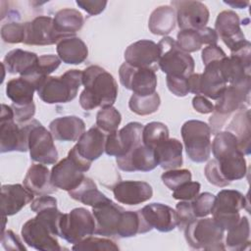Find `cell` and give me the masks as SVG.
I'll return each instance as SVG.
<instances>
[{"label":"cell","mask_w":251,"mask_h":251,"mask_svg":"<svg viewBox=\"0 0 251 251\" xmlns=\"http://www.w3.org/2000/svg\"><path fill=\"white\" fill-rule=\"evenodd\" d=\"M56 50L60 60L69 65H79L88 56L86 44L76 36L63 38L57 43Z\"/></svg>","instance_id":"31"},{"label":"cell","mask_w":251,"mask_h":251,"mask_svg":"<svg viewBox=\"0 0 251 251\" xmlns=\"http://www.w3.org/2000/svg\"><path fill=\"white\" fill-rule=\"evenodd\" d=\"M204 174H205V176H206L207 180L211 184H214L216 186L225 187V186H227L230 183L227 180H226L224 178V176H222V174L220 172V169H219V166H218V162L215 159L208 162V164L205 167Z\"/></svg>","instance_id":"52"},{"label":"cell","mask_w":251,"mask_h":251,"mask_svg":"<svg viewBox=\"0 0 251 251\" xmlns=\"http://www.w3.org/2000/svg\"><path fill=\"white\" fill-rule=\"evenodd\" d=\"M251 79L239 84H229L214 105L213 115L209 119L213 134L218 133L226 126L231 114L247 109L250 101Z\"/></svg>","instance_id":"3"},{"label":"cell","mask_w":251,"mask_h":251,"mask_svg":"<svg viewBox=\"0 0 251 251\" xmlns=\"http://www.w3.org/2000/svg\"><path fill=\"white\" fill-rule=\"evenodd\" d=\"M124 208L108 199L92 207V215L95 220V233L105 237L117 236L118 227L124 212Z\"/></svg>","instance_id":"17"},{"label":"cell","mask_w":251,"mask_h":251,"mask_svg":"<svg viewBox=\"0 0 251 251\" xmlns=\"http://www.w3.org/2000/svg\"><path fill=\"white\" fill-rule=\"evenodd\" d=\"M146 226L161 232H169L177 226L176 212L162 203H151L139 210Z\"/></svg>","instance_id":"19"},{"label":"cell","mask_w":251,"mask_h":251,"mask_svg":"<svg viewBox=\"0 0 251 251\" xmlns=\"http://www.w3.org/2000/svg\"><path fill=\"white\" fill-rule=\"evenodd\" d=\"M248 205L247 198L237 190L223 189L215 200L213 219L224 230L233 227L239 221V211Z\"/></svg>","instance_id":"10"},{"label":"cell","mask_w":251,"mask_h":251,"mask_svg":"<svg viewBox=\"0 0 251 251\" xmlns=\"http://www.w3.org/2000/svg\"><path fill=\"white\" fill-rule=\"evenodd\" d=\"M35 87L26 78L20 76L10 79L6 85V94L14 105L24 106L33 103Z\"/></svg>","instance_id":"34"},{"label":"cell","mask_w":251,"mask_h":251,"mask_svg":"<svg viewBox=\"0 0 251 251\" xmlns=\"http://www.w3.org/2000/svg\"><path fill=\"white\" fill-rule=\"evenodd\" d=\"M12 109L14 111V116L15 120L17 123H26L30 121L34 114H35V105L34 102L28 105H24V106H18L12 104Z\"/></svg>","instance_id":"53"},{"label":"cell","mask_w":251,"mask_h":251,"mask_svg":"<svg viewBox=\"0 0 251 251\" xmlns=\"http://www.w3.org/2000/svg\"><path fill=\"white\" fill-rule=\"evenodd\" d=\"M81 84L82 71L69 70L60 76L45 77L36 91L47 104L68 103L76 97Z\"/></svg>","instance_id":"4"},{"label":"cell","mask_w":251,"mask_h":251,"mask_svg":"<svg viewBox=\"0 0 251 251\" xmlns=\"http://www.w3.org/2000/svg\"><path fill=\"white\" fill-rule=\"evenodd\" d=\"M176 24V11L172 6L163 5L157 7L150 15L148 27L151 33L166 35L173 31Z\"/></svg>","instance_id":"33"},{"label":"cell","mask_w":251,"mask_h":251,"mask_svg":"<svg viewBox=\"0 0 251 251\" xmlns=\"http://www.w3.org/2000/svg\"><path fill=\"white\" fill-rule=\"evenodd\" d=\"M177 216V226L179 229H184L187 225L196 219L190 201H180L176 206Z\"/></svg>","instance_id":"51"},{"label":"cell","mask_w":251,"mask_h":251,"mask_svg":"<svg viewBox=\"0 0 251 251\" xmlns=\"http://www.w3.org/2000/svg\"><path fill=\"white\" fill-rule=\"evenodd\" d=\"M176 40L181 50L186 53L196 52L201 49L203 44L217 45L219 36L215 29L205 26L201 29L179 30Z\"/></svg>","instance_id":"27"},{"label":"cell","mask_w":251,"mask_h":251,"mask_svg":"<svg viewBox=\"0 0 251 251\" xmlns=\"http://www.w3.org/2000/svg\"><path fill=\"white\" fill-rule=\"evenodd\" d=\"M62 213L57 203L40 209L34 218L26 221L22 227V237L30 247L40 251H60L57 236H59V223Z\"/></svg>","instance_id":"1"},{"label":"cell","mask_w":251,"mask_h":251,"mask_svg":"<svg viewBox=\"0 0 251 251\" xmlns=\"http://www.w3.org/2000/svg\"><path fill=\"white\" fill-rule=\"evenodd\" d=\"M221 61L206 65L203 74L198 75L196 95H203L213 100H217L223 94L226 87V82L220 70Z\"/></svg>","instance_id":"23"},{"label":"cell","mask_w":251,"mask_h":251,"mask_svg":"<svg viewBox=\"0 0 251 251\" xmlns=\"http://www.w3.org/2000/svg\"><path fill=\"white\" fill-rule=\"evenodd\" d=\"M216 196L210 192H203L198 194L193 198L191 202V207L196 218H204L212 214L214 209Z\"/></svg>","instance_id":"46"},{"label":"cell","mask_w":251,"mask_h":251,"mask_svg":"<svg viewBox=\"0 0 251 251\" xmlns=\"http://www.w3.org/2000/svg\"><path fill=\"white\" fill-rule=\"evenodd\" d=\"M148 231H150V228L143 221L139 210L123 212L117 231L118 237H131L138 233H146Z\"/></svg>","instance_id":"38"},{"label":"cell","mask_w":251,"mask_h":251,"mask_svg":"<svg viewBox=\"0 0 251 251\" xmlns=\"http://www.w3.org/2000/svg\"><path fill=\"white\" fill-rule=\"evenodd\" d=\"M250 237V225L248 218L243 216L239 219L238 223L227 230L226 237V248L229 250H244L249 246Z\"/></svg>","instance_id":"39"},{"label":"cell","mask_w":251,"mask_h":251,"mask_svg":"<svg viewBox=\"0 0 251 251\" xmlns=\"http://www.w3.org/2000/svg\"><path fill=\"white\" fill-rule=\"evenodd\" d=\"M169 138V128L160 122H151L143 126L142 143L148 148H154L164 140Z\"/></svg>","instance_id":"43"},{"label":"cell","mask_w":251,"mask_h":251,"mask_svg":"<svg viewBox=\"0 0 251 251\" xmlns=\"http://www.w3.org/2000/svg\"><path fill=\"white\" fill-rule=\"evenodd\" d=\"M211 128L208 124L189 120L181 126V136L189 159L195 163L206 162L211 155Z\"/></svg>","instance_id":"7"},{"label":"cell","mask_w":251,"mask_h":251,"mask_svg":"<svg viewBox=\"0 0 251 251\" xmlns=\"http://www.w3.org/2000/svg\"><path fill=\"white\" fill-rule=\"evenodd\" d=\"M160 104L161 99L157 92L146 96L132 94L128 101L130 111L139 116H147L157 112Z\"/></svg>","instance_id":"42"},{"label":"cell","mask_w":251,"mask_h":251,"mask_svg":"<svg viewBox=\"0 0 251 251\" xmlns=\"http://www.w3.org/2000/svg\"><path fill=\"white\" fill-rule=\"evenodd\" d=\"M225 57H226V53L218 45H208L202 50V61L204 66L213 62L221 61Z\"/></svg>","instance_id":"55"},{"label":"cell","mask_w":251,"mask_h":251,"mask_svg":"<svg viewBox=\"0 0 251 251\" xmlns=\"http://www.w3.org/2000/svg\"><path fill=\"white\" fill-rule=\"evenodd\" d=\"M34 194L25 185L4 184L1 188V211L3 216H13L19 213L26 204L31 203Z\"/></svg>","instance_id":"25"},{"label":"cell","mask_w":251,"mask_h":251,"mask_svg":"<svg viewBox=\"0 0 251 251\" xmlns=\"http://www.w3.org/2000/svg\"><path fill=\"white\" fill-rule=\"evenodd\" d=\"M84 19L81 13L73 8H65L59 10L54 17V25L57 30L63 34L73 35L81 29Z\"/></svg>","instance_id":"35"},{"label":"cell","mask_w":251,"mask_h":251,"mask_svg":"<svg viewBox=\"0 0 251 251\" xmlns=\"http://www.w3.org/2000/svg\"><path fill=\"white\" fill-rule=\"evenodd\" d=\"M95 220L90 211L85 208H75L67 214H62L59 223V236L69 243L76 244L95 233Z\"/></svg>","instance_id":"9"},{"label":"cell","mask_w":251,"mask_h":251,"mask_svg":"<svg viewBox=\"0 0 251 251\" xmlns=\"http://www.w3.org/2000/svg\"><path fill=\"white\" fill-rule=\"evenodd\" d=\"M160 49L157 43L148 39H141L131 43L125 51V61L136 68L158 70Z\"/></svg>","instance_id":"18"},{"label":"cell","mask_w":251,"mask_h":251,"mask_svg":"<svg viewBox=\"0 0 251 251\" xmlns=\"http://www.w3.org/2000/svg\"><path fill=\"white\" fill-rule=\"evenodd\" d=\"M160 49L159 68L167 75H180L188 77L193 74L195 62L189 53L179 48L176 41L170 37H163L158 43Z\"/></svg>","instance_id":"8"},{"label":"cell","mask_w":251,"mask_h":251,"mask_svg":"<svg viewBox=\"0 0 251 251\" xmlns=\"http://www.w3.org/2000/svg\"><path fill=\"white\" fill-rule=\"evenodd\" d=\"M49 130L59 141H76L85 130L84 122L76 116H65L53 120Z\"/></svg>","instance_id":"29"},{"label":"cell","mask_w":251,"mask_h":251,"mask_svg":"<svg viewBox=\"0 0 251 251\" xmlns=\"http://www.w3.org/2000/svg\"><path fill=\"white\" fill-rule=\"evenodd\" d=\"M226 4L231 6L232 8H238V9H244L249 5L248 1H225Z\"/></svg>","instance_id":"58"},{"label":"cell","mask_w":251,"mask_h":251,"mask_svg":"<svg viewBox=\"0 0 251 251\" xmlns=\"http://www.w3.org/2000/svg\"><path fill=\"white\" fill-rule=\"evenodd\" d=\"M106 136L107 133L98 126H92L81 134L73 148L81 159L92 164L105 151Z\"/></svg>","instance_id":"22"},{"label":"cell","mask_w":251,"mask_h":251,"mask_svg":"<svg viewBox=\"0 0 251 251\" xmlns=\"http://www.w3.org/2000/svg\"><path fill=\"white\" fill-rule=\"evenodd\" d=\"M28 151L32 161L43 165H54L58 161V151L52 133L41 123L31 120L28 133Z\"/></svg>","instance_id":"11"},{"label":"cell","mask_w":251,"mask_h":251,"mask_svg":"<svg viewBox=\"0 0 251 251\" xmlns=\"http://www.w3.org/2000/svg\"><path fill=\"white\" fill-rule=\"evenodd\" d=\"M187 244L193 249L225 250L223 239L225 230L211 218L192 221L183 229Z\"/></svg>","instance_id":"5"},{"label":"cell","mask_w":251,"mask_h":251,"mask_svg":"<svg viewBox=\"0 0 251 251\" xmlns=\"http://www.w3.org/2000/svg\"><path fill=\"white\" fill-rule=\"evenodd\" d=\"M72 249L75 251H117L120 248L112 239L94 237L91 235L82 239L78 243L74 244Z\"/></svg>","instance_id":"45"},{"label":"cell","mask_w":251,"mask_h":251,"mask_svg":"<svg viewBox=\"0 0 251 251\" xmlns=\"http://www.w3.org/2000/svg\"><path fill=\"white\" fill-rule=\"evenodd\" d=\"M69 195L73 199L91 207L109 199L104 193L98 190L96 183L86 176L76 188L69 191Z\"/></svg>","instance_id":"36"},{"label":"cell","mask_w":251,"mask_h":251,"mask_svg":"<svg viewBox=\"0 0 251 251\" xmlns=\"http://www.w3.org/2000/svg\"><path fill=\"white\" fill-rule=\"evenodd\" d=\"M38 58L33 52L14 49L5 55L2 65L9 74H19L23 77H29L35 72Z\"/></svg>","instance_id":"26"},{"label":"cell","mask_w":251,"mask_h":251,"mask_svg":"<svg viewBox=\"0 0 251 251\" xmlns=\"http://www.w3.org/2000/svg\"><path fill=\"white\" fill-rule=\"evenodd\" d=\"M200 187L201 185L197 181H187L174 190L173 197L180 201H191L199 194Z\"/></svg>","instance_id":"50"},{"label":"cell","mask_w":251,"mask_h":251,"mask_svg":"<svg viewBox=\"0 0 251 251\" xmlns=\"http://www.w3.org/2000/svg\"><path fill=\"white\" fill-rule=\"evenodd\" d=\"M191 173L187 169H174L165 172L161 176L163 183L170 189L175 190L181 184L191 180Z\"/></svg>","instance_id":"47"},{"label":"cell","mask_w":251,"mask_h":251,"mask_svg":"<svg viewBox=\"0 0 251 251\" xmlns=\"http://www.w3.org/2000/svg\"><path fill=\"white\" fill-rule=\"evenodd\" d=\"M172 7L176 11V22L180 30L201 29L206 26L209 21V10L200 1L178 0L172 1Z\"/></svg>","instance_id":"15"},{"label":"cell","mask_w":251,"mask_h":251,"mask_svg":"<svg viewBox=\"0 0 251 251\" xmlns=\"http://www.w3.org/2000/svg\"><path fill=\"white\" fill-rule=\"evenodd\" d=\"M193 108L201 114H210L214 112V105L203 95H195L192 99Z\"/></svg>","instance_id":"57"},{"label":"cell","mask_w":251,"mask_h":251,"mask_svg":"<svg viewBox=\"0 0 251 251\" xmlns=\"http://www.w3.org/2000/svg\"><path fill=\"white\" fill-rule=\"evenodd\" d=\"M25 23H7L1 27V38L6 43H21L25 40Z\"/></svg>","instance_id":"48"},{"label":"cell","mask_w":251,"mask_h":251,"mask_svg":"<svg viewBox=\"0 0 251 251\" xmlns=\"http://www.w3.org/2000/svg\"><path fill=\"white\" fill-rule=\"evenodd\" d=\"M157 164L164 170H174L182 166V144L176 138H168L154 148Z\"/></svg>","instance_id":"30"},{"label":"cell","mask_w":251,"mask_h":251,"mask_svg":"<svg viewBox=\"0 0 251 251\" xmlns=\"http://www.w3.org/2000/svg\"><path fill=\"white\" fill-rule=\"evenodd\" d=\"M84 89L79 95L82 109L90 111L97 107H111L118 96V83L114 76L100 66H89L82 71Z\"/></svg>","instance_id":"2"},{"label":"cell","mask_w":251,"mask_h":251,"mask_svg":"<svg viewBox=\"0 0 251 251\" xmlns=\"http://www.w3.org/2000/svg\"><path fill=\"white\" fill-rule=\"evenodd\" d=\"M120 81L133 94L146 96L156 92L157 75L149 68H136L123 63L119 70Z\"/></svg>","instance_id":"12"},{"label":"cell","mask_w":251,"mask_h":251,"mask_svg":"<svg viewBox=\"0 0 251 251\" xmlns=\"http://www.w3.org/2000/svg\"><path fill=\"white\" fill-rule=\"evenodd\" d=\"M166 82L169 90L177 97H184L189 93L188 77L168 75Z\"/></svg>","instance_id":"49"},{"label":"cell","mask_w":251,"mask_h":251,"mask_svg":"<svg viewBox=\"0 0 251 251\" xmlns=\"http://www.w3.org/2000/svg\"><path fill=\"white\" fill-rule=\"evenodd\" d=\"M143 125L137 122L128 123L120 130L108 133L105 152L108 156L121 157L142 143Z\"/></svg>","instance_id":"13"},{"label":"cell","mask_w":251,"mask_h":251,"mask_svg":"<svg viewBox=\"0 0 251 251\" xmlns=\"http://www.w3.org/2000/svg\"><path fill=\"white\" fill-rule=\"evenodd\" d=\"M115 199L126 205H138L151 199L152 186L145 181L123 180L113 187Z\"/></svg>","instance_id":"21"},{"label":"cell","mask_w":251,"mask_h":251,"mask_svg":"<svg viewBox=\"0 0 251 251\" xmlns=\"http://www.w3.org/2000/svg\"><path fill=\"white\" fill-rule=\"evenodd\" d=\"M215 31L230 52H235L249 43L240 28L238 15L231 10L219 13L215 23Z\"/></svg>","instance_id":"16"},{"label":"cell","mask_w":251,"mask_h":251,"mask_svg":"<svg viewBox=\"0 0 251 251\" xmlns=\"http://www.w3.org/2000/svg\"><path fill=\"white\" fill-rule=\"evenodd\" d=\"M76 5L84 10L87 14L91 16H96L102 13L106 6L107 1L102 0H76Z\"/></svg>","instance_id":"54"},{"label":"cell","mask_w":251,"mask_h":251,"mask_svg":"<svg viewBox=\"0 0 251 251\" xmlns=\"http://www.w3.org/2000/svg\"><path fill=\"white\" fill-rule=\"evenodd\" d=\"M31 121L20 126L15 123L14 111L11 106L2 104L0 115V149L2 153L28 150V133Z\"/></svg>","instance_id":"6"},{"label":"cell","mask_w":251,"mask_h":251,"mask_svg":"<svg viewBox=\"0 0 251 251\" xmlns=\"http://www.w3.org/2000/svg\"><path fill=\"white\" fill-rule=\"evenodd\" d=\"M1 242L6 250H26L19 236L12 230H6L2 232Z\"/></svg>","instance_id":"56"},{"label":"cell","mask_w":251,"mask_h":251,"mask_svg":"<svg viewBox=\"0 0 251 251\" xmlns=\"http://www.w3.org/2000/svg\"><path fill=\"white\" fill-rule=\"evenodd\" d=\"M217 162L222 176L228 182L241 179L246 175L247 165L243 153H238Z\"/></svg>","instance_id":"40"},{"label":"cell","mask_w":251,"mask_h":251,"mask_svg":"<svg viewBox=\"0 0 251 251\" xmlns=\"http://www.w3.org/2000/svg\"><path fill=\"white\" fill-rule=\"evenodd\" d=\"M24 185L34 195H49L58 190L51 182V172L40 163L29 167L24 178Z\"/></svg>","instance_id":"28"},{"label":"cell","mask_w":251,"mask_h":251,"mask_svg":"<svg viewBox=\"0 0 251 251\" xmlns=\"http://www.w3.org/2000/svg\"><path fill=\"white\" fill-rule=\"evenodd\" d=\"M226 130L236 136L241 152L244 155H249L251 142L250 111L248 109L237 111L226 126Z\"/></svg>","instance_id":"32"},{"label":"cell","mask_w":251,"mask_h":251,"mask_svg":"<svg viewBox=\"0 0 251 251\" xmlns=\"http://www.w3.org/2000/svg\"><path fill=\"white\" fill-rule=\"evenodd\" d=\"M122 122L121 113L113 106L101 108L96 115V126L105 133H111L118 130Z\"/></svg>","instance_id":"44"},{"label":"cell","mask_w":251,"mask_h":251,"mask_svg":"<svg viewBox=\"0 0 251 251\" xmlns=\"http://www.w3.org/2000/svg\"><path fill=\"white\" fill-rule=\"evenodd\" d=\"M116 163L124 172H150L154 170L158 164L154 151L143 143L134 147L126 154L117 157Z\"/></svg>","instance_id":"20"},{"label":"cell","mask_w":251,"mask_h":251,"mask_svg":"<svg viewBox=\"0 0 251 251\" xmlns=\"http://www.w3.org/2000/svg\"><path fill=\"white\" fill-rule=\"evenodd\" d=\"M85 176L75 163L66 157L56 163L51 170V182L58 189L71 191L76 188Z\"/></svg>","instance_id":"24"},{"label":"cell","mask_w":251,"mask_h":251,"mask_svg":"<svg viewBox=\"0 0 251 251\" xmlns=\"http://www.w3.org/2000/svg\"><path fill=\"white\" fill-rule=\"evenodd\" d=\"M211 151L217 161L242 153L236 136L227 130L219 131L215 134V138L211 144Z\"/></svg>","instance_id":"37"},{"label":"cell","mask_w":251,"mask_h":251,"mask_svg":"<svg viewBox=\"0 0 251 251\" xmlns=\"http://www.w3.org/2000/svg\"><path fill=\"white\" fill-rule=\"evenodd\" d=\"M60 64H61V60L56 55H53V54L41 55L38 58V63H37L34 74L29 77H25V78L28 79L34 85L35 90H37L38 86L43 81V79L49 76V75L52 74L54 71H56L60 66Z\"/></svg>","instance_id":"41"},{"label":"cell","mask_w":251,"mask_h":251,"mask_svg":"<svg viewBox=\"0 0 251 251\" xmlns=\"http://www.w3.org/2000/svg\"><path fill=\"white\" fill-rule=\"evenodd\" d=\"M25 34L24 43L26 45H52L73 35L59 32L54 25V19L48 16H38L32 21L25 23Z\"/></svg>","instance_id":"14"}]
</instances>
